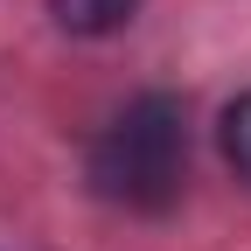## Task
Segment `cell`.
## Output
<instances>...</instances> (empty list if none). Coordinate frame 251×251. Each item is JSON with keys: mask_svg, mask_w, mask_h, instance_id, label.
Masks as SVG:
<instances>
[{"mask_svg": "<svg viewBox=\"0 0 251 251\" xmlns=\"http://www.w3.org/2000/svg\"><path fill=\"white\" fill-rule=\"evenodd\" d=\"M56 28H70V35H119L126 21L140 14V0H49Z\"/></svg>", "mask_w": 251, "mask_h": 251, "instance_id": "2", "label": "cell"}, {"mask_svg": "<svg viewBox=\"0 0 251 251\" xmlns=\"http://www.w3.org/2000/svg\"><path fill=\"white\" fill-rule=\"evenodd\" d=\"M224 153H230V168L251 181V91L230 98V112H224Z\"/></svg>", "mask_w": 251, "mask_h": 251, "instance_id": "3", "label": "cell"}, {"mask_svg": "<svg viewBox=\"0 0 251 251\" xmlns=\"http://www.w3.org/2000/svg\"><path fill=\"white\" fill-rule=\"evenodd\" d=\"M188 181V112L175 91H140L98 140H91V188L119 209H168Z\"/></svg>", "mask_w": 251, "mask_h": 251, "instance_id": "1", "label": "cell"}]
</instances>
